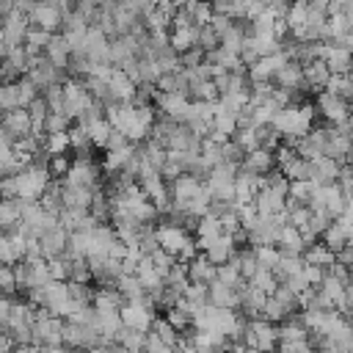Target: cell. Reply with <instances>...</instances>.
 <instances>
[{
	"label": "cell",
	"instance_id": "obj_5",
	"mask_svg": "<svg viewBox=\"0 0 353 353\" xmlns=\"http://www.w3.org/2000/svg\"><path fill=\"white\" fill-rule=\"evenodd\" d=\"M121 317V325L127 328H135V331H143L149 334L152 331V323H154V314H152V306L146 301H127L119 312Z\"/></svg>",
	"mask_w": 353,
	"mask_h": 353
},
{
	"label": "cell",
	"instance_id": "obj_1",
	"mask_svg": "<svg viewBox=\"0 0 353 353\" xmlns=\"http://www.w3.org/2000/svg\"><path fill=\"white\" fill-rule=\"evenodd\" d=\"M243 345L254 347L259 353H276L279 350V325L265 323V320H245Z\"/></svg>",
	"mask_w": 353,
	"mask_h": 353
},
{
	"label": "cell",
	"instance_id": "obj_34",
	"mask_svg": "<svg viewBox=\"0 0 353 353\" xmlns=\"http://www.w3.org/2000/svg\"><path fill=\"white\" fill-rule=\"evenodd\" d=\"M232 141L243 149V154H251L254 149H259V141H256V132L254 130H237Z\"/></svg>",
	"mask_w": 353,
	"mask_h": 353
},
{
	"label": "cell",
	"instance_id": "obj_33",
	"mask_svg": "<svg viewBox=\"0 0 353 353\" xmlns=\"http://www.w3.org/2000/svg\"><path fill=\"white\" fill-rule=\"evenodd\" d=\"M163 317H165V320H168V323H171V325L179 331V334H182V331H188V328L193 325L190 314H188V312H182L179 306H171V309H165V314H163Z\"/></svg>",
	"mask_w": 353,
	"mask_h": 353
},
{
	"label": "cell",
	"instance_id": "obj_14",
	"mask_svg": "<svg viewBox=\"0 0 353 353\" xmlns=\"http://www.w3.org/2000/svg\"><path fill=\"white\" fill-rule=\"evenodd\" d=\"M240 171H245V174H251V176H268L270 171H276V157H273V152H268V149H254L251 154L243 157Z\"/></svg>",
	"mask_w": 353,
	"mask_h": 353
},
{
	"label": "cell",
	"instance_id": "obj_24",
	"mask_svg": "<svg viewBox=\"0 0 353 353\" xmlns=\"http://www.w3.org/2000/svg\"><path fill=\"white\" fill-rule=\"evenodd\" d=\"M232 262L237 265V270H240V276L245 279V281H251L254 279V273L259 270V262H256V254H254V248H237V254L232 256Z\"/></svg>",
	"mask_w": 353,
	"mask_h": 353
},
{
	"label": "cell",
	"instance_id": "obj_28",
	"mask_svg": "<svg viewBox=\"0 0 353 353\" xmlns=\"http://www.w3.org/2000/svg\"><path fill=\"white\" fill-rule=\"evenodd\" d=\"M281 174H284L290 182H309V176H312V163L303 160V157H295L290 165L281 168Z\"/></svg>",
	"mask_w": 353,
	"mask_h": 353
},
{
	"label": "cell",
	"instance_id": "obj_30",
	"mask_svg": "<svg viewBox=\"0 0 353 353\" xmlns=\"http://www.w3.org/2000/svg\"><path fill=\"white\" fill-rule=\"evenodd\" d=\"M254 254H256V262H259V268H265V270H276V268H279V259H281V251H279L276 245H265V248H254Z\"/></svg>",
	"mask_w": 353,
	"mask_h": 353
},
{
	"label": "cell",
	"instance_id": "obj_39",
	"mask_svg": "<svg viewBox=\"0 0 353 353\" xmlns=\"http://www.w3.org/2000/svg\"><path fill=\"white\" fill-rule=\"evenodd\" d=\"M336 265H342V268H353V243H347L342 251H336Z\"/></svg>",
	"mask_w": 353,
	"mask_h": 353
},
{
	"label": "cell",
	"instance_id": "obj_10",
	"mask_svg": "<svg viewBox=\"0 0 353 353\" xmlns=\"http://www.w3.org/2000/svg\"><path fill=\"white\" fill-rule=\"evenodd\" d=\"M39 248H41V256L50 262V259H58V256H66V248H69V232L58 223L55 229L44 232L39 237Z\"/></svg>",
	"mask_w": 353,
	"mask_h": 353
},
{
	"label": "cell",
	"instance_id": "obj_40",
	"mask_svg": "<svg viewBox=\"0 0 353 353\" xmlns=\"http://www.w3.org/2000/svg\"><path fill=\"white\" fill-rule=\"evenodd\" d=\"M342 14H345V19H347V28L353 30V0L342 3Z\"/></svg>",
	"mask_w": 353,
	"mask_h": 353
},
{
	"label": "cell",
	"instance_id": "obj_37",
	"mask_svg": "<svg viewBox=\"0 0 353 353\" xmlns=\"http://www.w3.org/2000/svg\"><path fill=\"white\" fill-rule=\"evenodd\" d=\"M279 353H314V347H312L309 339H303V342H281Z\"/></svg>",
	"mask_w": 353,
	"mask_h": 353
},
{
	"label": "cell",
	"instance_id": "obj_32",
	"mask_svg": "<svg viewBox=\"0 0 353 353\" xmlns=\"http://www.w3.org/2000/svg\"><path fill=\"white\" fill-rule=\"evenodd\" d=\"M320 240H323L334 254H336V251H342V248L347 245V237H345V232H342L336 223H331V226L323 232V237H320Z\"/></svg>",
	"mask_w": 353,
	"mask_h": 353
},
{
	"label": "cell",
	"instance_id": "obj_36",
	"mask_svg": "<svg viewBox=\"0 0 353 353\" xmlns=\"http://www.w3.org/2000/svg\"><path fill=\"white\" fill-rule=\"evenodd\" d=\"M303 279H306V284L312 287V290H317L320 284H323V279H325V270L323 268H314V265H303Z\"/></svg>",
	"mask_w": 353,
	"mask_h": 353
},
{
	"label": "cell",
	"instance_id": "obj_35",
	"mask_svg": "<svg viewBox=\"0 0 353 353\" xmlns=\"http://www.w3.org/2000/svg\"><path fill=\"white\" fill-rule=\"evenodd\" d=\"M199 47H201L204 52H212V50L221 47V36H218L210 25H204V28H199Z\"/></svg>",
	"mask_w": 353,
	"mask_h": 353
},
{
	"label": "cell",
	"instance_id": "obj_16",
	"mask_svg": "<svg viewBox=\"0 0 353 353\" xmlns=\"http://www.w3.org/2000/svg\"><path fill=\"white\" fill-rule=\"evenodd\" d=\"M276 248H279L281 254H290V256H303V251H306L309 245L303 243V234H301V229H295V226L284 223V226H281V232H279Z\"/></svg>",
	"mask_w": 353,
	"mask_h": 353
},
{
	"label": "cell",
	"instance_id": "obj_18",
	"mask_svg": "<svg viewBox=\"0 0 353 353\" xmlns=\"http://www.w3.org/2000/svg\"><path fill=\"white\" fill-rule=\"evenodd\" d=\"M331 80V69L325 66V61H312L303 66V83H306V91H325Z\"/></svg>",
	"mask_w": 353,
	"mask_h": 353
},
{
	"label": "cell",
	"instance_id": "obj_22",
	"mask_svg": "<svg viewBox=\"0 0 353 353\" xmlns=\"http://www.w3.org/2000/svg\"><path fill=\"white\" fill-rule=\"evenodd\" d=\"M154 88L160 94H185L190 91V80L185 72H168V74H160V80L154 83Z\"/></svg>",
	"mask_w": 353,
	"mask_h": 353
},
{
	"label": "cell",
	"instance_id": "obj_8",
	"mask_svg": "<svg viewBox=\"0 0 353 353\" xmlns=\"http://www.w3.org/2000/svg\"><path fill=\"white\" fill-rule=\"evenodd\" d=\"M28 22L33 28H41L47 33H61V25H63V14L58 11V3H36L33 14L28 17Z\"/></svg>",
	"mask_w": 353,
	"mask_h": 353
},
{
	"label": "cell",
	"instance_id": "obj_38",
	"mask_svg": "<svg viewBox=\"0 0 353 353\" xmlns=\"http://www.w3.org/2000/svg\"><path fill=\"white\" fill-rule=\"evenodd\" d=\"M143 353H174V347L163 345L154 334H146V345H143Z\"/></svg>",
	"mask_w": 353,
	"mask_h": 353
},
{
	"label": "cell",
	"instance_id": "obj_11",
	"mask_svg": "<svg viewBox=\"0 0 353 353\" xmlns=\"http://www.w3.org/2000/svg\"><path fill=\"white\" fill-rule=\"evenodd\" d=\"M273 85L276 88H284L290 94H298V91H306V83H303V66L298 61H290L287 66H281L276 74H273Z\"/></svg>",
	"mask_w": 353,
	"mask_h": 353
},
{
	"label": "cell",
	"instance_id": "obj_26",
	"mask_svg": "<svg viewBox=\"0 0 353 353\" xmlns=\"http://www.w3.org/2000/svg\"><path fill=\"white\" fill-rule=\"evenodd\" d=\"M270 298H273V301H276V303H279V306H281V309H284L290 317H292V314L301 309V298H298V295H295V292H292L287 284H279V287H276V292H273Z\"/></svg>",
	"mask_w": 353,
	"mask_h": 353
},
{
	"label": "cell",
	"instance_id": "obj_15",
	"mask_svg": "<svg viewBox=\"0 0 353 353\" xmlns=\"http://www.w3.org/2000/svg\"><path fill=\"white\" fill-rule=\"evenodd\" d=\"M44 58H47L55 69L69 72L72 47H69V41H66V36H63V33H52V39H50V44H47V50H44Z\"/></svg>",
	"mask_w": 353,
	"mask_h": 353
},
{
	"label": "cell",
	"instance_id": "obj_31",
	"mask_svg": "<svg viewBox=\"0 0 353 353\" xmlns=\"http://www.w3.org/2000/svg\"><path fill=\"white\" fill-rule=\"evenodd\" d=\"M72 163H74V160H72L69 154H55V157H47V171H50L52 179H61V176L69 174Z\"/></svg>",
	"mask_w": 353,
	"mask_h": 353
},
{
	"label": "cell",
	"instance_id": "obj_21",
	"mask_svg": "<svg viewBox=\"0 0 353 353\" xmlns=\"http://www.w3.org/2000/svg\"><path fill=\"white\" fill-rule=\"evenodd\" d=\"M168 44L174 47L176 55L199 47V28H176V30H168Z\"/></svg>",
	"mask_w": 353,
	"mask_h": 353
},
{
	"label": "cell",
	"instance_id": "obj_25",
	"mask_svg": "<svg viewBox=\"0 0 353 353\" xmlns=\"http://www.w3.org/2000/svg\"><path fill=\"white\" fill-rule=\"evenodd\" d=\"M149 334H154L163 345H168V347H176L179 345V339H182V334L165 320V317H154V323H152V331Z\"/></svg>",
	"mask_w": 353,
	"mask_h": 353
},
{
	"label": "cell",
	"instance_id": "obj_2",
	"mask_svg": "<svg viewBox=\"0 0 353 353\" xmlns=\"http://www.w3.org/2000/svg\"><path fill=\"white\" fill-rule=\"evenodd\" d=\"M154 234H157L160 251H165V254L174 256V259H179V254L196 240V237L188 234V229H182V226H176V223H165V221L154 226Z\"/></svg>",
	"mask_w": 353,
	"mask_h": 353
},
{
	"label": "cell",
	"instance_id": "obj_17",
	"mask_svg": "<svg viewBox=\"0 0 353 353\" xmlns=\"http://www.w3.org/2000/svg\"><path fill=\"white\" fill-rule=\"evenodd\" d=\"M303 265H314V268L331 270V268L336 265V254H334L323 240H317V243H312V245L303 251Z\"/></svg>",
	"mask_w": 353,
	"mask_h": 353
},
{
	"label": "cell",
	"instance_id": "obj_7",
	"mask_svg": "<svg viewBox=\"0 0 353 353\" xmlns=\"http://www.w3.org/2000/svg\"><path fill=\"white\" fill-rule=\"evenodd\" d=\"M97 182H99V168L91 163V157H74L69 174L63 176V185H69V188L97 190Z\"/></svg>",
	"mask_w": 353,
	"mask_h": 353
},
{
	"label": "cell",
	"instance_id": "obj_29",
	"mask_svg": "<svg viewBox=\"0 0 353 353\" xmlns=\"http://www.w3.org/2000/svg\"><path fill=\"white\" fill-rule=\"evenodd\" d=\"M248 284H251V287H256V290H259V292H265V295H273V292H276V287H279V279L273 276V270L259 268Z\"/></svg>",
	"mask_w": 353,
	"mask_h": 353
},
{
	"label": "cell",
	"instance_id": "obj_42",
	"mask_svg": "<svg viewBox=\"0 0 353 353\" xmlns=\"http://www.w3.org/2000/svg\"><path fill=\"white\" fill-rule=\"evenodd\" d=\"M347 353H353V345H350V347H347Z\"/></svg>",
	"mask_w": 353,
	"mask_h": 353
},
{
	"label": "cell",
	"instance_id": "obj_3",
	"mask_svg": "<svg viewBox=\"0 0 353 353\" xmlns=\"http://www.w3.org/2000/svg\"><path fill=\"white\" fill-rule=\"evenodd\" d=\"M345 204H347V199H345L342 188L339 185H325V188H314V196H312L309 210L312 212H328L336 221L345 212Z\"/></svg>",
	"mask_w": 353,
	"mask_h": 353
},
{
	"label": "cell",
	"instance_id": "obj_6",
	"mask_svg": "<svg viewBox=\"0 0 353 353\" xmlns=\"http://www.w3.org/2000/svg\"><path fill=\"white\" fill-rule=\"evenodd\" d=\"M154 108L160 110V119L185 124V119H188V113H190V97H185V94H160V91H157Z\"/></svg>",
	"mask_w": 353,
	"mask_h": 353
},
{
	"label": "cell",
	"instance_id": "obj_9",
	"mask_svg": "<svg viewBox=\"0 0 353 353\" xmlns=\"http://www.w3.org/2000/svg\"><path fill=\"white\" fill-rule=\"evenodd\" d=\"M254 210H256V215H265V218H281L287 212V196L279 190L262 188L254 199Z\"/></svg>",
	"mask_w": 353,
	"mask_h": 353
},
{
	"label": "cell",
	"instance_id": "obj_27",
	"mask_svg": "<svg viewBox=\"0 0 353 353\" xmlns=\"http://www.w3.org/2000/svg\"><path fill=\"white\" fill-rule=\"evenodd\" d=\"M44 152H47V157H55V154H66V152H72L69 132H52V135H44Z\"/></svg>",
	"mask_w": 353,
	"mask_h": 353
},
{
	"label": "cell",
	"instance_id": "obj_13",
	"mask_svg": "<svg viewBox=\"0 0 353 353\" xmlns=\"http://www.w3.org/2000/svg\"><path fill=\"white\" fill-rule=\"evenodd\" d=\"M240 298H243V290H234V287H226L221 281H212L210 284V292H207V303L215 306V309H240Z\"/></svg>",
	"mask_w": 353,
	"mask_h": 353
},
{
	"label": "cell",
	"instance_id": "obj_20",
	"mask_svg": "<svg viewBox=\"0 0 353 353\" xmlns=\"http://www.w3.org/2000/svg\"><path fill=\"white\" fill-rule=\"evenodd\" d=\"M303 339H309V328L301 314H292L279 325V345L281 342H303Z\"/></svg>",
	"mask_w": 353,
	"mask_h": 353
},
{
	"label": "cell",
	"instance_id": "obj_4",
	"mask_svg": "<svg viewBox=\"0 0 353 353\" xmlns=\"http://www.w3.org/2000/svg\"><path fill=\"white\" fill-rule=\"evenodd\" d=\"M314 110L325 119L328 127H345L347 116H350V105L342 99V97H334L328 91H320L317 99H314Z\"/></svg>",
	"mask_w": 353,
	"mask_h": 353
},
{
	"label": "cell",
	"instance_id": "obj_19",
	"mask_svg": "<svg viewBox=\"0 0 353 353\" xmlns=\"http://www.w3.org/2000/svg\"><path fill=\"white\" fill-rule=\"evenodd\" d=\"M215 276H218V268H215L204 254L196 256L193 262H188V279H190L193 284H212Z\"/></svg>",
	"mask_w": 353,
	"mask_h": 353
},
{
	"label": "cell",
	"instance_id": "obj_12",
	"mask_svg": "<svg viewBox=\"0 0 353 353\" xmlns=\"http://www.w3.org/2000/svg\"><path fill=\"white\" fill-rule=\"evenodd\" d=\"M339 171H342V163H336V160H331V157H317V160H312V176H309V182H312L314 188L336 185Z\"/></svg>",
	"mask_w": 353,
	"mask_h": 353
},
{
	"label": "cell",
	"instance_id": "obj_23",
	"mask_svg": "<svg viewBox=\"0 0 353 353\" xmlns=\"http://www.w3.org/2000/svg\"><path fill=\"white\" fill-rule=\"evenodd\" d=\"M132 154H135V143H130V146H121V149H110V152H105V171H110V174H121L127 165H130V160H132Z\"/></svg>",
	"mask_w": 353,
	"mask_h": 353
},
{
	"label": "cell",
	"instance_id": "obj_41",
	"mask_svg": "<svg viewBox=\"0 0 353 353\" xmlns=\"http://www.w3.org/2000/svg\"><path fill=\"white\" fill-rule=\"evenodd\" d=\"M347 290L353 292V268H350V273H347Z\"/></svg>",
	"mask_w": 353,
	"mask_h": 353
}]
</instances>
